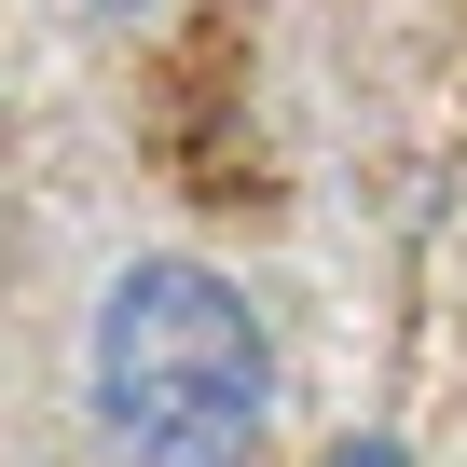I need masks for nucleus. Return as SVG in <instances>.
I'll list each match as a JSON object with an SVG mask.
<instances>
[{
  "instance_id": "3",
  "label": "nucleus",
  "mask_w": 467,
  "mask_h": 467,
  "mask_svg": "<svg viewBox=\"0 0 467 467\" xmlns=\"http://www.w3.org/2000/svg\"><path fill=\"white\" fill-rule=\"evenodd\" d=\"M97 15H151V0H97Z\"/></svg>"
},
{
  "instance_id": "2",
  "label": "nucleus",
  "mask_w": 467,
  "mask_h": 467,
  "mask_svg": "<svg viewBox=\"0 0 467 467\" xmlns=\"http://www.w3.org/2000/svg\"><path fill=\"white\" fill-rule=\"evenodd\" d=\"M330 467H399V453H385V440H358V453H330Z\"/></svg>"
},
{
  "instance_id": "1",
  "label": "nucleus",
  "mask_w": 467,
  "mask_h": 467,
  "mask_svg": "<svg viewBox=\"0 0 467 467\" xmlns=\"http://www.w3.org/2000/svg\"><path fill=\"white\" fill-rule=\"evenodd\" d=\"M97 426L124 467H248L275 426L262 303L220 262H124L97 303Z\"/></svg>"
}]
</instances>
